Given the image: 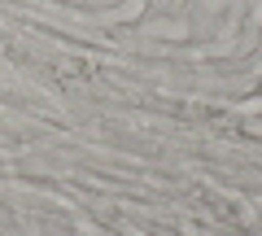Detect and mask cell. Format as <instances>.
Here are the masks:
<instances>
[{"label": "cell", "mask_w": 262, "mask_h": 236, "mask_svg": "<svg viewBox=\"0 0 262 236\" xmlns=\"http://www.w3.org/2000/svg\"><path fill=\"white\" fill-rule=\"evenodd\" d=\"M144 35H153V39H188V22H184V18H170V22H144Z\"/></svg>", "instance_id": "6da1fadb"}, {"label": "cell", "mask_w": 262, "mask_h": 236, "mask_svg": "<svg viewBox=\"0 0 262 236\" xmlns=\"http://www.w3.org/2000/svg\"><path fill=\"white\" fill-rule=\"evenodd\" d=\"M144 5H149V0H122V5H114L105 18H110V22H136L144 13Z\"/></svg>", "instance_id": "7a4b0ae2"}, {"label": "cell", "mask_w": 262, "mask_h": 236, "mask_svg": "<svg viewBox=\"0 0 262 236\" xmlns=\"http://www.w3.org/2000/svg\"><path fill=\"white\" fill-rule=\"evenodd\" d=\"M253 27H262V0H253Z\"/></svg>", "instance_id": "3957f363"}]
</instances>
